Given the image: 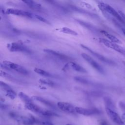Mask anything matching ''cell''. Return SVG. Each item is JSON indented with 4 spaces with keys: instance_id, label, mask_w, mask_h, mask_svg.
Listing matches in <instances>:
<instances>
[{
    "instance_id": "484cf974",
    "label": "cell",
    "mask_w": 125,
    "mask_h": 125,
    "mask_svg": "<svg viewBox=\"0 0 125 125\" xmlns=\"http://www.w3.org/2000/svg\"><path fill=\"white\" fill-rule=\"evenodd\" d=\"M39 125H54L51 122L46 121H40Z\"/></svg>"
},
{
    "instance_id": "6da1fadb",
    "label": "cell",
    "mask_w": 125,
    "mask_h": 125,
    "mask_svg": "<svg viewBox=\"0 0 125 125\" xmlns=\"http://www.w3.org/2000/svg\"><path fill=\"white\" fill-rule=\"evenodd\" d=\"M25 107L34 113L42 115L46 117H51V116H59V115L54 112L53 111H51L50 110L43 109L38 105L35 104L33 103L25 104L24 105Z\"/></svg>"
},
{
    "instance_id": "5bb4252c",
    "label": "cell",
    "mask_w": 125,
    "mask_h": 125,
    "mask_svg": "<svg viewBox=\"0 0 125 125\" xmlns=\"http://www.w3.org/2000/svg\"><path fill=\"white\" fill-rule=\"evenodd\" d=\"M69 67H71L73 70L77 71V72H81V73H87V71L82 66H81V65H80L79 64L71 62H70L68 63Z\"/></svg>"
},
{
    "instance_id": "f1b7e54d",
    "label": "cell",
    "mask_w": 125,
    "mask_h": 125,
    "mask_svg": "<svg viewBox=\"0 0 125 125\" xmlns=\"http://www.w3.org/2000/svg\"><path fill=\"white\" fill-rule=\"evenodd\" d=\"M100 125H109L108 123L105 120H101L100 122Z\"/></svg>"
},
{
    "instance_id": "9c48e42d",
    "label": "cell",
    "mask_w": 125,
    "mask_h": 125,
    "mask_svg": "<svg viewBox=\"0 0 125 125\" xmlns=\"http://www.w3.org/2000/svg\"><path fill=\"white\" fill-rule=\"evenodd\" d=\"M75 110L76 113L84 116H90L100 113V111L96 108L87 109L81 107H75Z\"/></svg>"
},
{
    "instance_id": "44dd1931",
    "label": "cell",
    "mask_w": 125,
    "mask_h": 125,
    "mask_svg": "<svg viewBox=\"0 0 125 125\" xmlns=\"http://www.w3.org/2000/svg\"><path fill=\"white\" fill-rule=\"evenodd\" d=\"M24 3H25L26 4L28 5L29 6L31 7H37L39 6V5L37 3H36L33 0H21Z\"/></svg>"
},
{
    "instance_id": "8992f818",
    "label": "cell",
    "mask_w": 125,
    "mask_h": 125,
    "mask_svg": "<svg viewBox=\"0 0 125 125\" xmlns=\"http://www.w3.org/2000/svg\"><path fill=\"white\" fill-rule=\"evenodd\" d=\"M81 56L82 58L84 60H85L91 66H92V67L94 68L95 70H96L97 71L101 74H104V71L103 67L88 55L85 53H82L81 54Z\"/></svg>"
},
{
    "instance_id": "8fae6325",
    "label": "cell",
    "mask_w": 125,
    "mask_h": 125,
    "mask_svg": "<svg viewBox=\"0 0 125 125\" xmlns=\"http://www.w3.org/2000/svg\"><path fill=\"white\" fill-rule=\"evenodd\" d=\"M81 46H82V47H83V48L85 49V50H87L88 51H89L91 54H92L93 56H94L95 57H96L97 59H98L99 60H100L101 61L105 62L106 63L109 64H113L114 63L113 62H112V61L107 59L106 58L104 57V56H103V55L95 52V51H93L92 49H91L90 48H89V47H88L87 46L83 45V44H81Z\"/></svg>"
},
{
    "instance_id": "4fadbf2b",
    "label": "cell",
    "mask_w": 125,
    "mask_h": 125,
    "mask_svg": "<svg viewBox=\"0 0 125 125\" xmlns=\"http://www.w3.org/2000/svg\"><path fill=\"white\" fill-rule=\"evenodd\" d=\"M32 99H33V100H35L36 101H37L38 102H40L42 103H43L44 104L46 105V106L51 107L52 108H55V106L54 105V104L52 103L51 102H50V101L42 98L41 97H39V96H34L32 97Z\"/></svg>"
},
{
    "instance_id": "1f68e13d",
    "label": "cell",
    "mask_w": 125,
    "mask_h": 125,
    "mask_svg": "<svg viewBox=\"0 0 125 125\" xmlns=\"http://www.w3.org/2000/svg\"><path fill=\"white\" fill-rule=\"evenodd\" d=\"M66 125H71V124H66Z\"/></svg>"
},
{
    "instance_id": "83f0119b",
    "label": "cell",
    "mask_w": 125,
    "mask_h": 125,
    "mask_svg": "<svg viewBox=\"0 0 125 125\" xmlns=\"http://www.w3.org/2000/svg\"><path fill=\"white\" fill-rule=\"evenodd\" d=\"M118 12L120 14V15H121V16L122 18V19H123V20L125 21V14L123 13V12H122L121 11H119Z\"/></svg>"
},
{
    "instance_id": "2e32d148",
    "label": "cell",
    "mask_w": 125,
    "mask_h": 125,
    "mask_svg": "<svg viewBox=\"0 0 125 125\" xmlns=\"http://www.w3.org/2000/svg\"><path fill=\"white\" fill-rule=\"evenodd\" d=\"M57 30H58L60 32H62V33H63L65 34H67L72 35H74V36L78 35L77 32H76L75 31H74L69 28H68V27H63L60 28L59 29H58Z\"/></svg>"
},
{
    "instance_id": "7a4b0ae2",
    "label": "cell",
    "mask_w": 125,
    "mask_h": 125,
    "mask_svg": "<svg viewBox=\"0 0 125 125\" xmlns=\"http://www.w3.org/2000/svg\"><path fill=\"white\" fill-rule=\"evenodd\" d=\"M0 67L7 70H13L19 73L24 75H27L28 74V71L23 66L7 61H3L2 63H0Z\"/></svg>"
},
{
    "instance_id": "4dcf8cb0",
    "label": "cell",
    "mask_w": 125,
    "mask_h": 125,
    "mask_svg": "<svg viewBox=\"0 0 125 125\" xmlns=\"http://www.w3.org/2000/svg\"><path fill=\"white\" fill-rule=\"evenodd\" d=\"M122 30L123 32V33L124 34V35L125 36V28H122Z\"/></svg>"
},
{
    "instance_id": "ffe728a7",
    "label": "cell",
    "mask_w": 125,
    "mask_h": 125,
    "mask_svg": "<svg viewBox=\"0 0 125 125\" xmlns=\"http://www.w3.org/2000/svg\"><path fill=\"white\" fill-rule=\"evenodd\" d=\"M6 95L11 100H14L16 97V93L12 89L6 91Z\"/></svg>"
},
{
    "instance_id": "7c38bea8",
    "label": "cell",
    "mask_w": 125,
    "mask_h": 125,
    "mask_svg": "<svg viewBox=\"0 0 125 125\" xmlns=\"http://www.w3.org/2000/svg\"><path fill=\"white\" fill-rule=\"evenodd\" d=\"M43 51L45 52V53H47V54L53 55V56H55L56 57H57V58H59L61 60H62L67 61V60H68L70 59L68 56H66V55H65L61 53L60 52H58L55 51L54 50H53L48 49H45L43 50Z\"/></svg>"
},
{
    "instance_id": "4316f807",
    "label": "cell",
    "mask_w": 125,
    "mask_h": 125,
    "mask_svg": "<svg viewBox=\"0 0 125 125\" xmlns=\"http://www.w3.org/2000/svg\"><path fill=\"white\" fill-rule=\"evenodd\" d=\"M34 16H35V17L37 19H38V20H40V21H42V22H47V23L48 22V21H47L45 19H44L42 17L40 16L35 15H34Z\"/></svg>"
},
{
    "instance_id": "d6986e66",
    "label": "cell",
    "mask_w": 125,
    "mask_h": 125,
    "mask_svg": "<svg viewBox=\"0 0 125 125\" xmlns=\"http://www.w3.org/2000/svg\"><path fill=\"white\" fill-rule=\"evenodd\" d=\"M34 71L37 74L45 76V77H52V75L49 73L48 72H47L45 70H43L42 69H41L40 68H35L34 69Z\"/></svg>"
},
{
    "instance_id": "ac0fdd59",
    "label": "cell",
    "mask_w": 125,
    "mask_h": 125,
    "mask_svg": "<svg viewBox=\"0 0 125 125\" xmlns=\"http://www.w3.org/2000/svg\"><path fill=\"white\" fill-rule=\"evenodd\" d=\"M104 103L105 107L114 110V104H113L112 100L109 98H108L107 97H104Z\"/></svg>"
},
{
    "instance_id": "cb8c5ba5",
    "label": "cell",
    "mask_w": 125,
    "mask_h": 125,
    "mask_svg": "<svg viewBox=\"0 0 125 125\" xmlns=\"http://www.w3.org/2000/svg\"><path fill=\"white\" fill-rule=\"evenodd\" d=\"M0 87L4 90H5V91L9 90L10 89H11V87L7 83H6L4 82H3L2 81L0 82Z\"/></svg>"
},
{
    "instance_id": "603a6c76",
    "label": "cell",
    "mask_w": 125,
    "mask_h": 125,
    "mask_svg": "<svg viewBox=\"0 0 125 125\" xmlns=\"http://www.w3.org/2000/svg\"><path fill=\"white\" fill-rule=\"evenodd\" d=\"M74 79L75 80L79 83H83V84H88L89 83V81H88L87 80L84 79L83 78L80 77H75L74 78Z\"/></svg>"
},
{
    "instance_id": "30bf717a",
    "label": "cell",
    "mask_w": 125,
    "mask_h": 125,
    "mask_svg": "<svg viewBox=\"0 0 125 125\" xmlns=\"http://www.w3.org/2000/svg\"><path fill=\"white\" fill-rule=\"evenodd\" d=\"M57 106L60 109L63 111L69 113H76L75 107L70 103L60 102L57 103Z\"/></svg>"
},
{
    "instance_id": "d4e9b609",
    "label": "cell",
    "mask_w": 125,
    "mask_h": 125,
    "mask_svg": "<svg viewBox=\"0 0 125 125\" xmlns=\"http://www.w3.org/2000/svg\"><path fill=\"white\" fill-rule=\"evenodd\" d=\"M0 75L1 76L3 77L4 78H6L7 79H12V76L10 74H9L8 73L2 71V70H0Z\"/></svg>"
},
{
    "instance_id": "277c9868",
    "label": "cell",
    "mask_w": 125,
    "mask_h": 125,
    "mask_svg": "<svg viewBox=\"0 0 125 125\" xmlns=\"http://www.w3.org/2000/svg\"><path fill=\"white\" fill-rule=\"evenodd\" d=\"M7 48L11 52H21L30 53L31 50L26 46L18 42H12L7 44Z\"/></svg>"
},
{
    "instance_id": "9a60e30c",
    "label": "cell",
    "mask_w": 125,
    "mask_h": 125,
    "mask_svg": "<svg viewBox=\"0 0 125 125\" xmlns=\"http://www.w3.org/2000/svg\"><path fill=\"white\" fill-rule=\"evenodd\" d=\"M101 32L103 35H104L107 38H108L109 40V41H110L113 42H115V43H121V42L120 41V40L119 39H118L116 37L108 33L107 32H106L105 31L102 30L101 31Z\"/></svg>"
},
{
    "instance_id": "3957f363",
    "label": "cell",
    "mask_w": 125,
    "mask_h": 125,
    "mask_svg": "<svg viewBox=\"0 0 125 125\" xmlns=\"http://www.w3.org/2000/svg\"><path fill=\"white\" fill-rule=\"evenodd\" d=\"M99 8L104 11L105 12L110 15H112L113 17L115 18L117 20H118L120 22H121L122 24H124L125 25V22L124 21L123 19L121 17V15L119 13V12H117L112 7H111L110 5L107 3H100L99 4Z\"/></svg>"
},
{
    "instance_id": "e0dca14e",
    "label": "cell",
    "mask_w": 125,
    "mask_h": 125,
    "mask_svg": "<svg viewBox=\"0 0 125 125\" xmlns=\"http://www.w3.org/2000/svg\"><path fill=\"white\" fill-rule=\"evenodd\" d=\"M19 97L21 100L22 102H23L25 104H29L33 103V101L31 98H30L28 95L23 93L22 92H20L19 94Z\"/></svg>"
},
{
    "instance_id": "f546056e",
    "label": "cell",
    "mask_w": 125,
    "mask_h": 125,
    "mask_svg": "<svg viewBox=\"0 0 125 125\" xmlns=\"http://www.w3.org/2000/svg\"><path fill=\"white\" fill-rule=\"evenodd\" d=\"M122 119L123 120V121L125 123V113H124L122 115Z\"/></svg>"
},
{
    "instance_id": "52a82bcc",
    "label": "cell",
    "mask_w": 125,
    "mask_h": 125,
    "mask_svg": "<svg viewBox=\"0 0 125 125\" xmlns=\"http://www.w3.org/2000/svg\"><path fill=\"white\" fill-rule=\"evenodd\" d=\"M5 13L8 15H13L28 18H32L33 17V15L28 11L15 8H8L6 10Z\"/></svg>"
},
{
    "instance_id": "5b68a950",
    "label": "cell",
    "mask_w": 125,
    "mask_h": 125,
    "mask_svg": "<svg viewBox=\"0 0 125 125\" xmlns=\"http://www.w3.org/2000/svg\"><path fill=\"white\" fill-rule=\"evenodd\" d=\"M99 41L100 42L103 43L106 47L112 49L116 51L125 55V50H124L120 46L118 45L116 43L113 42L109 40H107L104 38H99Z\"/></svg>"
},
{
    "instance_id": "7402d4cb",
    "label": "cell",
    "mask_w": 125,
    "mask_h": 125,
    "mask_svg": "<svg viewBox=\"0 0 125 125\" xmlns=\"http://www.w3.org/2000/svg\"><path fill=\"white\" fill-rule=\"evenodd\" d=\"M39 82L40 83L43 84H46L49 86H53L54 85V83L49 80H47V79H40L39 80Z\"/></svg>"
},
{
    "instance_id": "ba28073f",
    "label": "cell",
    "mask_w": 125,
    "mask_h": 125,
    "mask_svg": "<svg viewBox=\"0 0 125 125\" xmlns=\"http://www.w3.org/2000/svg\"><path fill=\"white\" fill-rule=\"evenodd\" d=\"M105 111L109 118L115 123L118 125H122L124 124L122 118L114 110L105 107Z\"/></svg>"
}]
</instances>
